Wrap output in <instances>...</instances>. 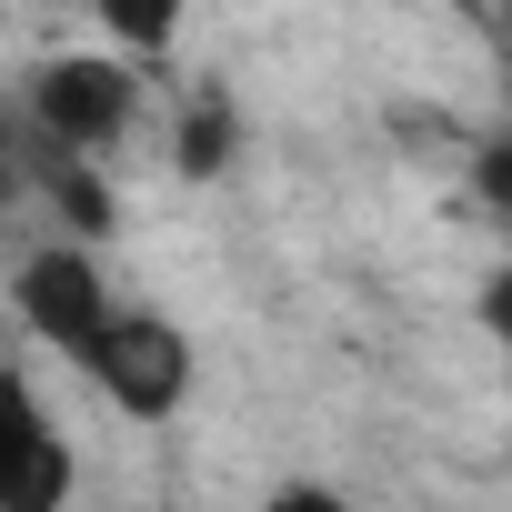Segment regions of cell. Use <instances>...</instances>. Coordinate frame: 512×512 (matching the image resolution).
Returning <instances> with one entry per match:
<instances>
[{"mask_svg": "<svg viewBox=\"0 0 512 512\" xmlns=\"http://www.w3.org/2000/svg\"><path fill=\"white\" fill-rule=\"evenodd\" d=\"M71 492V452L21 372H0V512H51Z\"/></svg>", "mask_w": 512, "mask_h": 512, "instance_id": "obj_4", "label": "cell"}, {"mask_svg": "<svg viewBox=\"0 0 512 512\" xmlns=\"http://www.w3.org/2000/svg\"><path fill=\"white\" fill-rule=\"evenodd\" d=\"M91 11H101V31H111L131 61L171 51V31H181V0H91Z\"/></svg>", "mask_w": 512, "mask_h": 512, "instance_id": "obj_6", "label": "cell"}, {"mask_svg": "<svg viewBox=\"0 0 512 512\" xmlns=\"http://www.w3.org/2000/svg\"><path fill=\"white\" fill-rule=\"evenodd\" d=\"M51 11H61V0H51Z\"/></svg>", "mask_w": 512, "mask_h": 512, "instance_id": "obj_11", "label": "cell"}, {"mask_svg": "<svg viewBox=\"0 0 512 512\" xmlns=\"http://www.w3.org/2000/svg\"><path fill=\"white\" fill-rule=\"evenodd\" d=\"M131 121H141V81H131L121 51H61V61L31 71V131L41 141H61L81 161H111L131 141Z\"/></svg>", "mask_w": 512, "mask_h": 512, "instance_id": "obj_1", "label": "cell"}, {"mask_svg": "<svg viewBox=\"0 0 512 512\" xmlns=\"http://www.w3.org/2000/svg\"><path fill=\"white\" fill-rule=\"evenodd\" d=\"M11 312H21V332H31V342H51V352H71V362H81V352L111 332V312H121V302H111V282H101V262H91L81 241H41L31 262L11 272Z\"/></svg>", "mask_w": 512, "mask_h": 512, "instance_id": "obj_3", "label": "cell"}, {"mask_svg": "<svg viewBox=\"0 0 512 512\" xmlns=\"http://www.w3.org/2000/svg\"><path fill=\"white\" fill-rule=\"evenodd\" d=\"M502 462H512V452H502Z\"/></svg>", "mask_w": 512, "mask_h": 512, "instance_id": "obj_12", "label": "cell"}, {"mask_svg": "<svg viewBox=\"0 0 512 512\" xmlns=\"http://www.w3.org/2000/svg\"><path fill=\"white\" fill-rule=\"evenodd\" d=\"M482 332H492V342L512 352V262H502V272L482 282Z\"/></svg>", "mask_w": 512, "mask_h": 512, "instance_id": "obj_8", "label": "cell"}, {"mask_svg": "<svg viewBox=\"0 0 512 512\" xmlns=\"http://www.w3.org/2000/svg\"><path fill=\"white\" fill-rule=\"evenodd\" d=\"M492 31H502V51H512V0H492Z\"/></svg>", "mask_w": 512, "mask_h": 512, "instance_id": "obj_10", "label": "cell"}, {"mask_svg": "<svg viewBox=\"0 0 512 512\" xmlns=\"http://www.w3.org/2000/svg\"><path fill=\"white\" fill-rule=\"evenodd\" d=\"M231 151H241V111H231L221 91H201V101L181 111V131H171V171H181V181H211V171H231Z\"/></svg>", "mask_w": 512, "mask_h": 512, "instance_id": "obj_5", "label": "cell"}, {"mask_svg": "<svg viewBox=\"0 0 512 512\" xmlns=\"http://www.w3.org/2000/svg\"><path fill=\"white\" fill-rule=\"evenodd\" d=\"M81 372L101 382L111 412H131V422H171L181 392H191V342H181V322H161V312H111V332L81 352Z\"/></svg>", "mask_w": 512, "mask_h": 512, "instance_id": "obj_2", "label": "cell"}, {"mask_svg": "<svg viewBox=\"0 0 512 512\" xmlns=\"http://www.w3.org/2000/svg\"><path fill=\"white\" fill-rule=\"evenodd\" d=\"M21 181H31V171H21V151H11V141H0V221H11V211H21Z\"/></svg>", "mask_w": 512, "mask_h": 512, "instance_id": "obj_9", "label": "cell"}, {"mask_svg": "<svg viewBox=\"0 0 512 512\" xmlns=\"http://www.w3.org/2000/svg\"><path fill=\"white\" fill-rule=\"evenodd\" d=\"M472 191H482L492 211H512V131H492V141L472 151Z\"/></svg>", "mask_w": 512, "mask_h": 512, "instance_id": "obj_7", "label": "cell"}]
</instances>
